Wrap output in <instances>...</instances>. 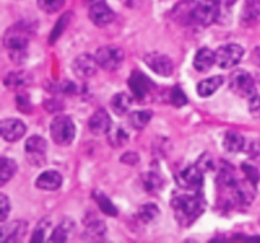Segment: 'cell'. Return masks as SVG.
Segmentation results:
<instances>
[{"mask_svg":"<svg viewBox=\"0 0 260 243\" xmlns=\"http://www.w3.org/2000/svg\"><path fill=\"white\" fill-rule=\"evenodd\" d=\"M98 62H96V58L93 56L88 55V53H83V55L78 56L75 60L73 61V67L74 75L78 78L81 80H85V78H90L91 76H94L98 70Z\"/></svg>","mask_w":260,"mask_h":243,"instance_id":"9c48e42d","label":"cell"},{"mask_svg":"<svg viewBox=\"0 0 260 243\" xmlns=\"http://www.w3.org/2000/svg\"><path fill=\"white\" fill-rule=\"evenodd\" d=\"M243 170L244 172H245L246 179H248L250 182H253L254 185H256V182H258L260 179L258 170H256L254 166H251V165H243Z\"/></svg>","mask_w":260,"mask_h":243,"instance_id":"74e56055","label":"cell"},{"mask_svg":"<svg viewBox=\"0 0 260 243\" xmlns=\"http://www.w3.org/2000/svg\"><path fill=\"white\" fill-rule=\"evenodd\" d=\"M196 0H182L173 9V19L180 25H189L194 23V10L197 7Z\"/></svg>","mask_w":260,"mask_h":243,"instance_id":"7c38bea8","label":"cell"},{"mask_svg":"<svg viewBox=\"0 0 260 243\" xmlns=\"http://www.w3.org/2000/svg\"><path fill=\"white\" fill-rule=\"evenodd\" d=\"M10 213V201L5 194H0V222L4 223Z\"/></svg>","mask_w":260,"mask_h":243,"instance_id":"8d00e7d4","label":"cell"},{"mask_svg":"<svg viewBox=\"0 0 260 243\" xmlns=\"http://www.w3.org/2000/svg\"><path fill=\"white\" fill-rule=\"evenodd\" d=\"M25 133V126L22 120L15 118L4 119L2 122V137L7 142H17Z\"/></svg>","mask_w":260,"mask_h":243,"instance_id":"2e32d148","label":"cell"},{"mask_svg":"<svg viewBox=\"0 0 260 243\" xmlns=\"http://www.w3.org/2000/svg\"><path fill=\"white\" fill-rule=\"evenodd\" d=\"M144 185L149 191H156L161 187L162 181L157 175L150 172V174H146L144 176Z\"/></svg>","mask_w":260,"mask_h":243,"instance_id":"836d02e7","label":"cell"},{"mask_svg":"<svg viewBox=\"0 0 260 243\" xmlns=\"http://www.w3.org/2000/svg\"><path fill=\"white\" fill-rule=\"evenodd\" d=\"M251 60H253V62L255 63V65L260 66V47H256L255 50H254L253 55H251Z\"/></svg>","mask_w":260,"mask_h":243,"instance_id":"60d3db41","label":"cell"},{"mask_svg":"<svg viewBox=\"0 0 260 243\" xmlns=\"http://www.w3.org/2000/svg\"><path fill=\"white\" fill-rule=\"evenodd\" d=\"M17 106L19 110L23 111V113H29L30 109H32V105H30L29 103V99H28V96L24 95V94H18Z\"/></svg>","mask_w":260,"mask_h":243,"instance_id":"f35d334b","label":"cell"},{"mask_svg":"<svg viewBox=\"0 0 260 243\" xmlns=\"http://www.w3.org/2000/svg\"><path fill=\"white\" fill-rule=\"evenodd\" d=\"M62 185V176L57 171H45L36 180V186L46 191L57 190Z\"/></svg>","mask_w":260,"mask_h":243,"instance_id":"d6986e66","label":"cell"},{"mask_svg":"<svg viewBox=\"0 0 260 243\" xmlns=\"http://www.w3.org/2000/svg\"><path fill=\"white\" fill-rule=\"evenodd\" d=\"M94 199L96 200V202H98L99 208H101L102 210H103L106 214L108 215H113V217H116L117 215V209L116 207H114L113 204H112L111 200L108 199V197L106 196V195L103 194V192H94Z\"/></svg>","mask_w":260,"mask_h":243,"instance_id":"f1b7e54d","label":"cell"},{"mask_svg":"<svg viewBox=\"0 0 260 243\" xmlns=\"http://www.w3.org/2000/svg\"><path fill=\"white\" fill-rule=\"evenodd\" d=\"M177 181L183 189L200 191L203 185V171L198 167V165L189 166L178 175Z\"/></svg>","mask_w":260,"mask_h":243,"instance_id":"30bf717a","label":"cell"},{"mask_svg":"<svg viewBox=\"0 0 260 243\" xmlns=\"http://www.w3.org/2000/svg\"><path fill=\"white\" fill-rule=\"evenodd\" d=\"M75 124L68 115H58L50 126V134L52 141L58 146H69L75 138Z\"/></svg>","mask_w":260,"mask_h":243,"instance_id":"3957f363","label":"cell"},{"mask_svg":"<svg viewBox=\"0 0 260 243\" xmlns=\"http://www.w3.org/2000/svg\"><path fill=\"white\" fill-rule=\"evenodd\" d=\"M128 86L137 99H144L152 89V83L145 73L135 70L128 78Z\"/></svg>","mask_w":260,"mask_h":243,"instance_id":"5bb4252c","label":"cell"},{"mask_svg":"<svg viewBox=\"0 0 260 243\" xmlns=\"http://www.w3.org/2000/svg\"><path fill=\"white\" fill-rule=\"evenodd\" d=\"M89 18L91 22L98 27H106L111 24L114 19V13L111 8L107 5L106 2H95L89 10Z\"/></svg>","mask_w":260,"mask_h":243,"instance_id":"4fadbf2b","label":"cell"},{"mask_svg":"<svg viewBox=\"0 0 260 243\" xmlns=\"http://www.w3.org/2000/svg\"><path fill=\"white\" fill-rule=\"evenodd\" d=\"M108 139L109 143L113 147H121L124 146L126 142L128 141V136L123 128L116 127V128H111V131L108 132Z\"/></svg>","mask_w":260,"mask_h":243,"instance_id":"4316f807","label":"cell"},{"mask_svg":"<svg viewBox=\"0 0 260 243\" xmlns=\"http://www.w3.org/2000/svg\"><path fill=\"white\" fill-rule=\"evenodd\" d=\"M112 128V119L104 109H98L89 119V129L95 136L108 133Z\"/></svg>","mask_w":260,"mask_h":243,"instance_id":"e0dca14e","label":"cell"},{"mask_svg":"<svg viewBox=\"0 0 260 243\" xmlns=\"http://www.w3.org/2000/svg\"><path fill=\"white\" fill-rule=\"evenodd\" d=\"M132 105V99L127 94L118 93L111 99V108L117 115H123L129 110Z\"/></svg>","mask_w":260,"mask_h":243,"instance_id":"603a6c76","label":"cell"},{"mask_svg":"<svg viewBox=\"0 0 260 243\" xmlns=\"http://www.w3.org/2000/svg\"><path fill=\"white\" fill-rule=\"evenodd\" d=\"M241 24L244 27H255L260 23V0H246L241 12Z\"/></svg>","mask_w":260,"mask_h":243,"instance_id":"ac0fdd59","label":"cell"},{"mask_svg":"<svg viewBox=\"0 0 260 243\" xmlns=\"http://www.w3.org/2000/svg\"><path fill=\"white\" fill-rule=\"evenodd\" d=\"M172 208L175 219L180 225H190L194 223L206 209L205 199L198 192L194 194H180L173 197Z\"/></svg>","mask_w":260,"mask_h":243,"instance_id":"6da1fadb","label":"cell"},{"mask_svg":"<svg viewBox=\"0 0 260 243\" xmlns=\"http://www.w3.org/2000/svg\"><path fill=\"white\" fill-rule=\"evenodd\" d=\"M69 19H70V13H66V14H63L62 17L58 19V22L56 23L55 28H53L52 33H51L50 35V43H53L58 37H60V34L63 32L66 25H68Z\"/></svg>","mask_w":260,"mask_h":243,"instance_id":"d6a6232c","label":"cell"},{"mask_svg":"<svg viewBox=\"0 0 260 243\" xmlns=\"http://www.w3.org/2000/svg\"><path fill=\"white\" fill-rule=\"evenodd\" d=\"M50 218H43V219H41L38 222V224L36 225L35 230H33V235L30 238V240L32 242H42V240H45V235L47 233L48 228H50Z\"/></svg>","mask_w":260,"mask_h":243,"instance_id":"f546056e","label":"cell"},{"mask_svg":"<svg viewBox=\"0 0 260 243\" xmlns=\"http://www.w3.org/2000/svg\"><path fill=\"white\" fill-rule=\"evenodd\" d=\"M29 28L24 24H15L8 28L5 32L3 43L9 51V56L15 63H20L25 60V51L29 43Z\"/></svg>","mask_w":260,"mask_h":243,"instance_id":"7a4b0ae2","label":"cell"},{"mask_svg":"<svg viewBox=\"0 0 260 243\" xmlns=\"http://www.w3.org/2000/svg\"><path fill=\"white\" fill-rule=\"evenodd\" d=\"M27 232V223L24 220H14L9 224H3L0 239L3 243H14L22 239Z\"/></svg>","mask_w":260,"mask_h":243,"instance_id":"9a60e30c","label":"cell"},{"mask_svg":"<svg viewBox=\"0 0 260 243\" xmlns=\"http://www.w3.org/2000/svg\"><path fill=\"white\" fill-rule=\"evenodd\" d=\"M121 161L128 165H136L139 162V156L136 153H134V152H127L124 156L121 157Z\"/></svg>","mask_w":260,"mask_h":243,"instance_id":"ab89813d","label":"cell"},{"mask_svg":"<svg viewBox=\"0 0 260 243\" xmlns=\"http://www.w3.org/2000/svg\"><path fill=\"white\" fill-rule=\"evenodd\" d=\"M145 63L151 68L155 73L160 76H170L174 71L173 61L167 55L159 52H151L145 56Z\"/></svg>","mask_w":260,"mask_h":243,"instance_id":"8fae6325","label":"cell"},{"mask_svg":"<svg viewBox=\"0 0 260 243\" xmlns=\"http://www.w3.org/2000/svg\"><path fill=\"white\" fill-rule=\"evenodd\" d=\"M159 208L156 207L152 202H149V204L142 205L139 209V218L141 222L144 223H150L152 220H155V218L159 215Z\"/></svg>","mask_w":260,"mask_h":243,"instance_id":"83f0119b","label":"cell"},{"mask_svg":"<svg viewBox=\"0 0 260 243\" xmlns=\"http://www.w3.org/2000/svg\"><path fill=\"white\" fill-rule=\"evenodd\" d=\"M244 56V48L236 43L221 46L216 50V63L221 68H231L238 65Z\"/></svg>","mask_w":260,"mask_h":243,"instance_id":"8992f818","label":"cell"},{"mask_svg":"<svg viewBox=\"0 0 260 243\" xmlns=\"http://www.w3.org/2000/svg\"><path fill=\"white\" fill-rule=\"evenodd\" d=\"M95 58L102 68L107 71H114L123 63L124 52L122 48L117 47V46H103V47L98 48Z\"/></svg>","mask_w":260,"mask_h":243,"instance_id":"277c9868","label":"cell"},{"mask_svg":"<svg viewBox=\"0 0 260 243\" xmlns=\"http://www.w3.org/2000/svg\"><path fill=\"white\" fill-rule=\"evenodd\" d=\"M104 233H106V225H104V222H101V220H91L86 227V234L91 239L103 237Z\"/></svg>","mask_w":260,"mask_h":243,"instance_id":"4dcf8cb0","label":"cell"},{"mask_svg":"<svg viewBox=\"0 0 260 243\" xmlns=\"http://www.w3.org/2000/svg\"><path fill=\"white\" fill-rule=\"evenodd\" d=\"M151 116L152 113L150 110H135L129 114L128 120L135 129H144L149 124Z\"/></svg>","mask_w":260,"mask_h":243,"instance_id":"484cf974","label":"cell"},{"mask_svg":"<svg viewBox=\"0 0 260 243\" xmlns=\"http://www.w3.org/2000/svg\"><path fill=\"white\" fill-rule=\"evenodd\" d=\"M17 172V164L14 159L2 157L0 164V185H5Z\"/></svg>","mask_w":260,"mask_h":243,"instance_id":"d4e9b609","label":"cell"},{"mask_svg":"<svg viewBox=\"0 0 260 243\" xmlns=\"http://www.w3.org/2000/svg\"><path fill=\"white\" fill-rule=\"evenodd\" d=\"M71 228H74L73 220L65 219L60 225L53 229L52 234L50 235L48 240L50 242H66L69 239V234H70Z\"/></svg>","mask_w":260,"mask_h":243,"instance_id":"cb8c5ba5","label":"cell"},{"mask_svg":"<svg viewBox=\"0 0 260 243\" xmlns=\"http://www.w3.org/2000/svg\"><path fill=\"white\" fill-rule=\"evenodd\" d=\"M256 152H258V154H260V142L258 143V146H256Z\"/></svg>","mask_w":260,"mask_h":243,"instance_id":"b9f144b4","label":"cell"},{"mask_svg":"<svg viewBox=\"0 0 260 243\" xmlns=\"http://www.w3.org/2000/svg\"><path fill=\"white\" fill-rule=\"evenodd\" d=\"M222 146L230 153H239L245 147V138L239 132L229 131L223 137Z\"/></svg>","mask_w":260,"mask_h":243,"instance_id":"44dd1931","label":"cell"},{"mask_svg":"<svg viewBox=\"0 0 260 243\" xmlns=\"http://www.w3.org/2000/svg\"><path fill=\"white\" fill-rule=\"evenodd\" d=\"M222 84H223L222 76H212V77H208L206 78V80H202L197 85L198 95L202 96V98L211 96L212 94H215L216 91H217V89L220 88Z\"/></svg>","mask_w":260,"mask_h":243,"instance_id":"7402d4cb","label":"cell"},{"mask_svg":"<svg viewBox=\"0 0 260 243\" xmlns=\"http://www.w3.org/2000/svg\"><path fill=\"white\" fill-rule=\"evenodd\" d=\"M65 4V0H38V7L47 14L58 12Z\"/></svg>","mask_w":260,"mask_h":243,"instance_id":"1f68e13d","label":"cell"},{"mask_svg":"<svg viewBox=\"0 0 260 243\" xmlns=\"http://www.w3.org/2000/svg\"><path fill=\"white\" fill-rule=\"evenodd\" d=\"M213 63H216L215 58V52L210 50L207 47H203L196 53L194 60H193V66L197 71L200 72H206V71L210 70L213 66Z\"/></svg>","mask_w":260,"mask_h":243,"instance_id":"ffe728a7","label":"cell"},{"mask_svg":"<svg viewBox=\"0 0 260 243\" xmlns=\"http://www.w3.org/2000/svg\"><path fill=\"white\" fill-rule=\"evenodd\" d=\"M220 15V3L218 0H200L194 10V23L208 27L216 22Z\"/></svg>","mask_w":260,"mask_h":243,"instance_id":"52a82bcc","label":"cell"},{"mask_svg":"<svg viewBox=\"0 0 260 243\" xmlns=\"http://www.w3.org/2000/svg\"><path fill=\"white\" fill-rule=\"evenodd\" d=\"M4 84L8 86V88H12V89L22 88V86L25 84V77L19 72L9 73V75L7 76V78H5Z\"/></svg>","mask_w":260,"mask_h":243,"instance_id":"e575fe53","label":"cell"},{"mask_svg":"<svg viewBox=\"0 0 260 243\" xmlns=\"http://www.w3.org/2000/svg\"><path fill=\"white\" fill-rule=\"evenodd\" d=\"M230 89L241 98H251L255 95V81L248 71H234L230 76Z\"/></svg>","mask_w":260,"mask_h":243,"instance_id":"5b68a950","label":"cell"},{"mask_svg":"<svg viewBox=\"0 0 260 243\" xmlns=\"http://www.w3.org/2000/svg\"><path fill=\"white\" fill-rule=\"evenodd\" d=\"M172 103L175 106H183L187 104V98L179 86H175L172 90Z\"/></svg>","mask_w":260,"mask_h":243,"instance_id":"d590c367","label":"cell"},{"mask_svg":"<svg viewBox=\"0 0 260 243\" xmlns=\"http://www.w3.org/2000/svg\"><path fill=\"white\" fill-rule=\"evenodd\" d=\"M25 157L33 166H43L46 162V151L47 143L45 138L40 136H32L25 142Z\"/></svg>","mask_w":260,"mask_h":243,"instance_id":"ba28073f","label":"cell"}]
</instances>
